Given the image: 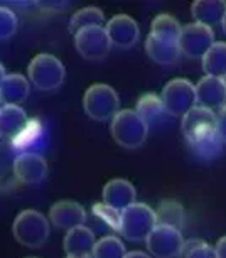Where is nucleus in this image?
<instances>
[{
	"mask_svg": "<svg viewBox=\"0 0 226 258\" xmlns=\"http://www.w3.org/2000/svg\"><path fill=\"white\" fill-rule=\"evenodd\" d=\"M111 137L124 149H139L149 135V125L135 110H120L110 123Z\"/></svg>",
	"mask_w": 226,
	"mask_h": 258,
	"instance_id": "obj_1",
	"label": "nucleus"
},
{
	"mask_svg": "<svg viewBox=\"0 0 226 258\" xmlns=\"http://www.w3.org/2000/svg\"><path fill=\"white\" fill-rule=\"evenodd\" d=\"M12 233L22 246L39 248L49 238V220L36 209H26L16 218Z\"/></svg>",
	"mask_w": 226,
	"mask_h": 258,
	"instance_id": "obj_2",
	"label": "nucleus"
},
{
	"mask_svg": "<svg viewBox=\"0 0 226 258\" xmlns=\"http://www.w3.org/2000/svg\"><path fill=\"white\" fill-rule=\"evenodd\" d=\"M83 108L90 118L96 121L113 120L120 111L119 95L111 86L96 83V85H91L83 96Z\"/></svg>",
	"mask_w": 226,
	"mask_h": 258,
	"instance_id": "obj_3",
	"label": "nucleus"
},
{
	"mask_svg": "<svg viewBox=\"0 0 226 258\" xmlns=\"http://www.w3.org/2000/svg\"><path fill=\"white\" fill-rule=\"evenodd\" d=\"M157 226L155 211L144 203H135L122 211V231L129 241H145Z\"/></svg>",
	"mask_w": 226,
	"mask_h": 258,
	"instance_id": "obj_4",
	"label": "nucleus"
},
{
	"mask_svg": "<svg viewBox=\"0 0 226 258\" xmlns=\"http://www.w3.org/2000/svg\"><path fill=\"white\" fill-rule=\"evenodd\" d=\"M29 80L34 83V86L42 91L58 90L65 81V66L56 56L42 52L34 56V59L29 62L27 68Z\"/></svg>",
	"mask_w": 226,
	"mask_h": 258,
	"instance_id": "obj_5",
	"label": "nucleus"
},
{
	"mask_svg": "<svg viewBox=\"0 0 226 258\" xmlns=\"http://www.w3.org/2000/svg\"><path fill=\"white\" fill-rule=\"evenodd\" d=\"M160 98L164 101L167 113L174 116H184L198 103L196 85H193L186 78H176V80H171L164 86Z\"/></svg>",
	"mask_w": 226,
	"mask_h": 258,
	"instance_id": "obj_6",
	"label": "nucleus"
},
{
	"mask_svg": "<svg viewBox=\"0 0 226 258\" xmlns=\"http://www.w3.org/2000/svg\"><path fill=\"white\" fill-rule=\"evenodd\" d=\"M184 243L179 230L157 225L145 240V246L154 258H178L183 255Z\"/></svg>",
	"mask_w": 226,
	"mask_h": 258,
	"instance_id": "obj_7",
	"label": "nucleus"
},
{
	"mask_svg": "<svg viewBox=\"0 0 226 258\" xmlns=\"http://www.w3.org/2000/svg\"><path fill=\"white\" fill-rule=\"evenodd\" d=\"M214 46V34L213 29L203 24H188L183 27L179 39V47L184 56L191 59H203L208 51Z\"/></svg>",
	"mask_w": 226,
	"mask_h": 258,
	"instance_id": "obj_8",
	"label": "nucleus"
},
{
	"mask_svg": "<svg viewBox=\"0 0 226 258\" xmlns=\"http://www.w3.org/2000/svg\"><path fill=\"white\" fill-rule=\"evenodd\" d=\"M75 46L85 59L98 61L108 56L111 49V41L105 27H88L75 34Z\"/></svg>",
	"mask_w": 226,
	"mask_h": 258,
	"instance_id": "obj_9",
	"label": "nucleus"
},
{
	"mask_svg": "<svg viewBox=\"0 0 226 258\" xmlns=\"http://www.w3.org/2000/svg\"><path fill=\"white\" fill-rule=\"evenodd\" d=\"M14 176L22 184L42 182L47 177V162L42 155L36 152H22L14 160Z\"/></svg>",
	"mask_w": 226,
	"mask_h": 258,
	"instance_id": "obj_10",
	"label": "nucleus"
},
{
	"mask_svg": "<svg viewBox=\"0 0 226 258\" xmlns=\"http://www.w3.org/2000/svg\"><path fill=\"white\" fill-rule=\"evenodd\" d=\"M106 34L111 41V46H117L120 49H130L137 44L140 37V29L130 16L119 14V16L111 17L105 24Z\"/></svg>",
	"mask_w": 226,
	"mask_h": 258,
	"instance_id": "obj_11",
	"label": "nucleus"
},
{
	"mask_svg": "<svg viewBox=\"0 0 226 258\" xmlns=\"http://www.w3.org/2000/svg\"><path fill=\"white\" fill-rule=\"evenodd\" d=\"M49 221L60 230H73L78 226H85L86 211L80 203L63 199L54 203L49 209Z\"/></svg>",
	"mask_w": 226,
	"mask_h": 258,
	"instance_id": "obj_12",
	"label": "nucleus"
},
{
	"mask_svg": "<svg viewBox=\"0 0 226 258\" xmlns=\"http://www.w3.org/2000/svg\"><path fill=\"white\" fill-rule=\"evenodd\" d=\"M198 105L208 110H221L226 105V85L223 78L208 76L196 83Z\"/></svg>",
	"mask_w": 226,
	"mask_h": 258,
	"instance_id": "obj_13",
	"label": "nucleus"
},
{
	"mask_svg": "<svg viewBox=\"0 0 226 258\" xmlns=\"http://www.w3.org/2000/svg\"><path fill=\"white\" fill-rule=\"evenodd\" d=\"M135 198L137 191L134 184L127 179H111L103 187V203L119 211H125L127 208L135 204Z\"/></svg>",
	"mask_w": 226,
	"mask_h": 258,
	"instance_id": "obj_14",
	"label": "nucleus"
},
{
	"mask_svg": "<svg viewBox=\"0 0 226 258\" xmlns=\"http://www.w3.org/2000/svg\"><path fill=\"white\" fill-rule=\"evenodd\" d=\"M188 142L193 147L194 154L204 160H213L219 157L224 145L223 139H221L218 132V126H209V128L203 130V132L196 134L194 137L188 139Z\"/></svg>",
	"mask_w": 226,
	"mask_h": 258,
	"instance_id": "obj_15",
	"label": "nucleus"
},
{
	"mask_svg": "<svg viewBox=\"0 0 226 258\" xmlns=\"http://www.w3.org/2000/svg\"><path fill=\"white\" fill-rule=\"evenodd\" d=\"M145 51H147V56H149L152 61H155L157 64H162V66L176 64V62L179 61L181 54H183L179 47V42L167 41V39L152 36V34H149V37H147V41H145Z\"/></svg>",
	"mask_w": 226,
	"mask_h": 258,
	"instance_id": "obj_16",
	"label": "nucleus"
},
{
	"mask_svg": "<svg viewBox=\"0 0 226 258\" xmlns=\"http://www.w3.org/2000/svg\"><path fill=\"white\" fill-rule=\"evenodd\" d=\"M31 86L26 76L19 73H9L2 76L0 83V95H2L4 105H21L27 100Z\"/></svg>",
	"mask_w": 226,
	"mask_h": 258,
	"instance_id": "obj_17",
	"label": "nucleus"
},
{
	"mask_svg": "<svg viewBox=\"0 0 226 258\" xmlns=\"http://www.w3.org/2000/svg\"><path fill=\"white\" fill-rule=\"evenodd\" d=\"M95 245H96L95 235H93V231L86 226L73 228V230L66 233L65 241H63L65 251L68 255H73V256L91 255L93 250H95Z\"/></svg>",
	"mask_w": 226,
	"mask_h": 258,
	"instance_id": "obj_18",
	"label": "nucleus"
},
{
	"mask_svg": "<svg viewBox=\"0 0 226 258\" xmlns=\"http://www.w3.org/2000/svg\"><path fill=\"white\" fill-rule=\"evenodd\" d=\"M191 14L198 24L213 27L216 24H223L226 16L224 0H196L191 6Z\"/></svg>",
	"mask_w": 226,
	"mask_h": 258,
	"instance_id": "obj_19",
	"label": "nucleus"
},
{
	"mask_svg": "<svg viewBox=\"0 0 226 258\" xmlns=\"http://www.w3.org/2000/svg\"><path fill=\"white\" fill-rule=\"evenodd\" d=\"M209 126H216V115L213 110L203 108L198 105L183 116V134L186 140L209 128Z\"/></svg>",
	"mask_w": 226,
	"mask_h": 258,
	"instance_id": "obj_20",
	"label": "nucleus"
},
{
	"mask_svg": "<svg viewBox=\"0 0 226 258\" xmlns=\"http://www.w3.org/2000/svg\"><path fill=\"white\" fill-rule=\"evenodd\" d=\"M29 123V118L19 105H4L0 111V130L2 135L7 139H14L17 134H21L26 125Z\"/></svg>",
	"mask_w": 226,
	"mask_h": 258,
	"instance_id": "obj_21",
	"label": "nucleus"
},
{
	"mask_svg": "<svg viewBox=\"0 0 226 258\" xmlns=\"http://www.w3.org/2000/svg\"><path fill=\"white\" fill-rule=\"evenodd\" d=\"M155 218H157V225L171 226L181 231L186 223V211L181 203L173 201V199H165V201H162L157 206Z\"/></svg>",
	"mask_w": 226,
	"mask_h": 258,
	"instance_id": "obj_22",
	"label": "nucleus"
},
{
	"mask_svg": "<svg viewBox=\"0 0 226 258\" xmlns=\"http://www.w3.org/2000/svg\"><path fill=\"white\" fill-rule=\"evenodd\" d=\"M135 111L142 116V120H144L147 125H150V123H155V121L164 115L165 106L159 95L145 93L140 96L139 101H137Z\"/></svg>",
	"mask_w": 226,
	"mask_h": 258,
	"instance_id": "obj_23",
	"label": "nucleus"
},
{
	"mask_svg": "<svg viewBox=\"0 0 226 258\" xmlns=\"http://www.w3.org/2000/svg\"><path fill=\"white\" fill-rule=\"evenodd\" d=\"M203 68L208 76H226V42H214V46L203 57Z\"/></svg>",
	"mask_w": 226,
	"mask_h": 258,
	"instance_id": "obj_24",
	"label": "nucleus"
},
{
	"mask_svg": "<svg viewBox=\"0 0 226 258\" xmlns=\"http://www.w3.org/2000/svg\"><path fill=\"white\" fill-rule=\"evenodd\" d=\"M181 32H183V26L179 24L178 19H174L169 14H159L154 21H152V36L167 39V41L179 42Z\"/></svg>",
	"mask_w": 226,
	"mask_h": 258,
	"instance_id": "obj_25",
	"label": "nucleus"
},
{
	"mask_svg": "<svg viewBox=\"0 0 226 258\" xmlns=\"http://www.w3.org/2000/svg\"><path fill=\"white\" fill-rule=\"evenodd\" d=\"M103 24H105V16H103V12L100 9L85 7L73 16L70 22V32L78 34L80 31H83V29H88V27H103Z\"/></svg>",
	"mask_w": 226,
	"mask_h": 258,
	"instance_id": "obj_26",
	"label": "nucleus"
},
{
	"mask_svg": "<svg viewBox=\"0 0 226 258\" xmlns=\"http://www.w3.org/2000/svg\"><path fill=\"white\" fill-rule=\"evenodd\" d=\"M41 137H42V125H41V121L36 120V118H32V120H29V123L26 125V128H24L21 134H17L16 137L12 139V149L19 150V152H22V150L32 147V145L36 144Z\"/></svg>",
	"mask_w": 226,
	"mask_h": 258,
	"instance_id": "obj_27",
	"label": "nucleus"
},
{
	"mask_svg": "<svg viewBox=\"0 0 226 258\" xmlns=\"http://www.w3.org/2000/svg\"><path fill=\"white\" fill-rule=\"evenodd\" d=\"M125 245L117 236H105L96 241L93 258H125Z\"/></svg>",
	"mask_w": 226,
	"mask_h": 258,
	"instance_id": "obj_28",
	"label": "nucleus"
},
{
	"mask_svg": "<svg viewBox=\"0 0 226 258\" xmlns=\"http://www.w3.org/2000/svg\"><path fill=\"white\" fill-rule=\"evenodd\" d=\"M91 211L98 220L101 223H105V225L108 228H111L113 231H117V233L122 231V211L108 206L106 203H95L91 208Z\"/></svg>",
	"mask_w": 226,
	"mask_h": 258,
	"instance_id": "obj_29",
	"label": "nucleus"
},
{
	"mask_svg": "<svg viewBox=\"0 0 226 258\" xmlns=\"http://www.w3.org/2000/svg\"><path fill=\"white\" fill-rule=\"evenodd\" d=\"M183 258H218L216 256V250L209 246L206 241L201 240H189L184 243Z\"/></svg>",
	"mask_w": 226,
	"mask_h": 258,
	"instance_id": "obj_30",
	"label": "nucleus"
},
{
	"mask_svg": "<svg viewBox=\"0 0 226 258\" xmlns=\"http://www.w3.org/2000/svg\"><path fill=\"white\" fill-rule=\"evenodd\" d=\"M17 27H19V21L16 14L7 7L0 9V36H2L4 41L11 39L17 32Z\"/></svg>",
	"mask_w": 226,
	"mask_h": 258,
	"instance_id": "obj_31",
	"label": "nucleus"
},
{
	"mask_svg": "<svg viewBox=\"0 0 226 258\" xmlns=\"http://www.w3.org/2000/svg\"><path fill=\"white\" fill-rule=\"evenodd\" d=\"M216 126H218V132L221 139H223V142L226 144V105L216 115Z\"/></svg>",
	"mask_w": 226,
	"mask_h": 258,
	"instance_id": "obj_32",
	"label": "nucleus"
},
{
	"mask_svg": "<svg viewBox=\"0 0 226 258\" xmlns=\"http://www.w3.org/2000/svg\"><path fill=\"white\" fill-rule=\"evenodd\" d=\"M214 250H216V256L218 258H226V236H223L218 241V245L214 246Z\"/></svg>",
	"mask_w": 226,
	"mask_h": 258,
	"instance_id": "obj_33",
	"label": "nucleus"
},
{
	"mask_svg": "<svg viewBox=\"0 0 226 258\" xmlns=\"http://www.w3.org/2000/svg\"><path fill=\"white\" fill-rule=\"evenodd\" d=\"M125 258H150V255H147V253H144V251L135 250V251H129V253H127Z\"/></svg>",
	"mask_w": 226,
	"mask_h": 258,
	"instance_id": "obj_34",
	"label": "nucleus"
},
{
	"mask_svg": "<svg viewBox=\"0 0 226 258\" xmlns=\"http://www.w3.org/2000/svg\"><path fill=\"white\" fill-rule=\"evenodd\" d=\"M68 258H93L91 255H88V256H73V255H68Z\"/></svg>",
	"mask_w": 226,
	"mask_h": 258,
	"instance_id": "obj_35",
	"label": "nucleus"
},
{
	"mask_svg": "<svg viewBox=\"0 0 226 258\" xmlns=\"http://www.w3.org/2000/svg\"><path fill=\"white\" fill-rule=\"evenodd\" d=\"M221 26H223V31H224V34H226V16H224V19H223V24H221Z\"/></svg>",
	"mask_w": 226,
	"mask_h": 258,
	"instance_id": "obj_36",
	"label": "nucleus"
},
{
	"mask_svg": "<svg viewBox=\"0 0 226 258\" xmlns=\"http://www.w3.org/2000/svg\"><path fill=\"white\" fill-rule=\"evenodd\" d=\"M223 80H224V85H226V76H224V78H223Z\"/></svg>",
	"mask_w": 226,
	"mask_h": 258,
	"instance_id": "obj_37",
	"label": "nucleus"
},
{
	"mask_svg": "<svg viewBox=\"0 0 226 258\" xmlns=\"http://www.w3.org/2000/svg\"><path fill=\"white\" fill-rule=\"evenodd\" d=\"M29 258H36V256H29Z\"/></svg>",
	"mask_w": 226,
	"mask_h": 258,
	"instance_id": "obj_38",
	"label": "nucleus"
}]
</instances>
